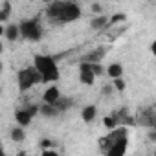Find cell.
<instances>
[{
	"mask_svg": "<svg viewBox=\"0 0 156 156\" xmlns=\"http://www.w3.org/2000/svg\"><path fill=\"white\" fill-rule=\"evenodd\" d=\"M99 143L103 151L107 152V156H125L127 147H129V130L123 127H118L110 130L107 138H103Z\"/></svg>",
	"mask_w": 156,
	"mask_h": 156,
	"instance_id": "cell-1",
	"label": "cell"
},
{
	"mask_svg": "<svg viewBox=\"0 0 156 156\" xmlns=\"http://www.w3.org/2000/svg\"><path fill=\"white\" fill-rule=\"evenodd\" d=\"M33 68L41 73V83L46 85H55L61 77V70L57 61L51 55H44V53H37L33 57Z\"/></svg>",
	"mask_w": 156,
	"mask_h": 156,
	"instance_id": "cell-2",
	"label": "cell"
},
{
	"mask_svg": "<svg viewBox=\"0 0 156 156\" xmlns=\"http://www.w3.org/2000/svg\"><path fill=\"white\" fill-rule=\"evenodd\" d=\"M46 15L51 20H57L61 24L73 22L81 17V8L75 2H51L46 8Z\"/></svg>",
	"mask_w": 156,
	"mask_h": 156,
	"instance_id": "cell-3",
	"label": "cell"
},
{
	"mask_svg": "<svg viewBox=\"0 0 156 156\" xmlns=\"http://www.w3.org/2000/svg\"><path fill=\"white\" fill-rule=\"evenodd\" d=\"M39 83H41V73L33 66H26V68L19 70V73H17V87H19L20 92H28Z\"/></svg>",
	"mask_w": 156,
	"mask_h": 156,
	"instance_id": "cell-4",
	"label": "cell"
},
{
	"mask_svg": "<svg viewBox=\"0 0 156 156\" xmlns=\"http://www.w3.org/2000/svg\"><path fill=\"white\" fill-rule=\"evenodd\" d=\"M19 33L22 39L37 42L42 39V26H41L39 19H26L19 24Z\"/></svg>",
	"mask_w": 156,
	"mask_h": 156,
	"instance_id": "cell-5",
	"label": "cell"
},
{
	"mask_svg": "<svg viewBox=\"0 0 156 156\" xmlns=\"http://www.w3.org/2000/svg\"><path fill=\"white\" fill-rule=\"evenodd\" d=\"M37 114H39V105L26 107V108H19V110L15 112V121H17V125H19V127L26 129Z\"/></svg>",
	"mask_w": 156,
	"mask_h": 156,
	"instance_id": "cell-6",
	"label": "cell"
},
{
	"mask_svg": "<svg viewBox=\"0 0 156 156\" xmlns=\"http://www.w3.org/2000/svg\"><path fill=\"white\" fill-rule=\"evenodd\" d=\"M61 98H62V96H61V88H59L57 85H50V87L42 92V103H46V105H55Z\"/></svg>",
	"mask_w": 156,
	"mask_h": 156,
	"instance_id": "cell-7",
	"label": "cell"
},
{
	"mask_svg": "<svg viewBox=\"0 0 156 156\" xmlns=\"http://www.w3.org/2000/svg\"><path fill=\"white\" fill-rule=\"evenodd\" d=\"M79 81L83 85H87V87H92L94 85L96 77H94V73L90 70V64H87V62H81L79 64Z\"/></svg>",
	"mask_w": 156,
	"mask_h": 156,
	"instance_id": "cell-8",
	"label": "cell"
},
{
	"mask_svg": "<svg viewBox=\"0 0 156 156\" xmlns=\"http://www.w3.org/2000/svg\"><path fill=\"white\" fill-rule=\"evenodd\" d=\"M105 53H107V48L99 46V48L92 50L90 53H87V55H85V59H83L81 62H87V64H96V62H99V61L105 57Z\"/></svg>",
	"mask_w": 156,
	"mask_h": 156,
	"instance_id": "cell-9",
	"label": "cell"
},
{
	"mask_svg": "<svg viewBox=\"0 0 156 156\" xmlns=\"http://www.w3.org/2000/svg\"><path fill=\"white\" fill-rule=\"evenodd\" d=\"M105 75H108L110 79H119V77H123V66L119 62H112L105 68Z\"/></svg>",
	"mask_w": 156,
	"mask_h": 156,
	"instance_id": "cell-10",
	"label": "cell"
},
{
	"mask_svg": "<svg viewBox=\"0 0 156 156\" xmlns=\"http://www.w3.org/2000/svg\"><path fill=\"white\" fill-rule=\"evenodd\" d=\"M81 118H83L85 123H92V121L98 118V107H96V105H87V107H83Z\"/></svg>",
	"mask_w": 156,
	"mask_h": 156,
	"instance_id": "cell-11",
	"label": "cell"
},
{
	"mask_svg": "<svg viewBox=\"0 0 156 156\" xmlns=\"http://www.w3.org/2000/svg\"><path fill=\"white\" fill-rule=\"evenodd\" d=\"M4 37L9 41V42H15L20 39V33H19V24H8L6 30H4Z\"/></svg>",
	"mask_w": 156,
	"mask_h": 156,
	"instance_id": "cell-12",
	"label": "cell"
},
{
	"mask_svg": "<svg viewBox=\"0 0 156 156\" xmlns=\"http://www.w3.org/2000/svg\"><path fill=\"white\" fill-rule=\"evenodd\" d=\"M107 24H108V17L107 15H96L92 20H90V28L92 30H105L107 28Z\"/></svg>",
	"mask_w": 156,
	"mask_h": 156,
	"instance_id": "cell-13",
	"label": "cell"
},
{
	"mask_svg": "<svg viewBox=\"0 0 156 156\" xmlns=\"http://www.w3.org/2000/svg\"><path fill=\"white\" fill-rule=\"evenodd\" d=\"M39 114L44 116V118H55V116L59 114V110H57L53 105H46V103H42V105H39Z\"/></svg>",
	"mask_w": 156,
	"mask_h": 156,
	"instance_id": "cell-14",
	"label": "cell"
},
{
	"mask_svg": "<svg viewBox=\"0 0 156 156\" xmlns=\"http://www.w3.org/2000/svg\"><path fill=\"white\" fill-rule=\"evenodd\" d=\"M9 136H11V140L15 141V143H22L24 140H26V130L22 129V127H13L11 129V132H9Z\"/></svg>",
	"mask_w": 156,
	"mask_h": 156,
	"instance_id": "cell-15",
	"label": "cell"
},
{
	"mask_svg": "<svg viewBox=\"0 0 156 156\" xmlns=\"http://www.w3.org/2000/svg\"><path fill=\"white\" fill-rule=\"evenodd\" d=\"M118 119H119L118 114H108L103 118V127L107 130H114V129H118Z\"/></svg>",
	"mask_w": 156,
	"mask_h": 156,
	"instance_id": "cell-16",
	"label": "cell"
},
{
	"mask_svg": "<svg viewBox=\"0 0 156 156\" xmlns=\"http://www.w3.org/2000/svg\"><path fill=\"white\" fill-rule=\"evenodd\" d=\"M11 4L9 2H4L2 4V8H0V24H4L8 19H9V15H11Z\"/></svg>",
	"mask_w": 156,
	"mask_h": 156,
	"instance_id": "cell-17",
	"label": "cell"
},
{
	"mask_svg": "<svg viewBox=\"0 0 156 156\" xmlns=\"http://www.w3.org/2000/svg\"><path fill=\"white\" fill-rule=\"evenodd\" d=\"M125 20H127V15H125V13H116L114 17H110V19H108L107 28H108V26H114V24H118V22H125Z\"/></svg>",
	"mask_w": 156,
	"mask_h": 156,
	"instance_id": "cell-18",
	"label": "cell"
},
{
	"mask_svg": "<svg viewBox=\"0 0 156 156\" xmlns=\"http://www.w3.org/2000/svg\"><path fill=\"white\" fill-rule=\"evenodd\" d=\"M112 88H116L118 92H123V90L127 88V83H125L123 77H119V79H114V81H112Z\"/></svg>",
	"mask_w": 156,
	"mask_h": 156,
	"instance_id": "cell-19",
	"label": "cell"
},
{
	"mask_svg": "<svg viewBox=\"0 0 156 156\" xmlns=\"http://www.w3.org/2000/svg\"><path fill=\"white\" fill-rule=\"evenodd\" d=\"M90 70H92V73H94V77H99V75H105V68L99 64V62H96V64H90Z\"/></svg>",
	"mask_w": 156,
	"mask_h": 156,
	"instance_id": "cell-20",
	"label": "cell"
},
{
	"mask_svg": "<svg viewBox=\"0 0 156 156\" xmlns=\"http://www.w3.org/2000/svg\"><path fill=\"white\" fill-rule=\"evenodd\" d=\"M41 147H42V151L53 149V141H51V140H42V141H41Z\"/></svg>",
	"mask_w": 156,
	"mask_h": 156,
	"instance_id": "cell-21",
	"label": "cell"
},
{
	"mask_svg": "<svg viewBox=\"0 0 156 156\" xmlns=\"http://www.w3.org/2000/svg\"><path fill=\"white\" fill-rule=\"evenodd\" d=\"M41 156H59V152H57L55 149H46V151H42Z\"/></svg>",
	"mask_w": 156,
	"mask_h": 156,
	"instance_id": "cell-22",
	"label": "cell"
},
{
	"mask_svg": "<svg viewBox=\"0 0 156 156\" xmlns=\"http://www.w3.org/2000/svg\"><path fill=\"white\" fill-rule=\"evenodd\" d=\"M92 11L98 13V15H101V6L99 4H92Z\"/></svg>",
	"mask_w": 156,
	"mask_h": 156,
	"instance_id": "cell-23",
	"label": "cell"
},
{
	"mask_svg": "<svg viewBox=\"0 0 156 156\" xmlns=\"http://www.w3.org/2000/svg\"><path fill=\"white\" fill-rule=\"evenodd\" d=\"M4 30H6V26H4V24H0V37L4 35Z\"/></svg>",
	"mask_w": 156,
	"mask_h": 156,
	"instance_id": "cell-24",
	"label": "cell"
},
{
	"mask_svg": "<svg viewBox=\"0 0 156 156\" xmlns=\"http://www.w3.org/2000/svg\"><path fill=\"white\" fill-rule=\"evenodd\" d=\"M15 156H28V154H26V152H24V151H20V152H17V154H15Z\"/></svg>",
	"mask_w": 156,
	"mask_h": 156,
	"instance_id": "cell-25",
	"label": "cell"
},
{
	"mask_svg": "<svg viewBox=\"0 0 156 156\" xmlns=\"http://www.w3.org/2000/svg\"><path fill=\"white\" fill-rule=\"evenodd\" d=\"M2 51H4V44H2V41H0V55H2Z\"/></svg>",
	"mask_w": 156,
	"mask_h": 156,
	"instance_id": "cell-26",
	"label": "cell"
},
{
	"mask_svg": "<svg viewBox=\"0 0 156 156\" xmlns=\"http://www.w3.org/2000/svg\"><path fill=\"white\" fill-rule=\"evenodd\" d=\"M0 156H6V151H4L2 147H0Z\"/></svg>",
	"mask_w": 156,
	"mask_h": 156,
	"instance_id": "cell-27",
	"label": "cell"
},
{
	"mask_svg": "<svg viewBox=\"0 0 156 156\" xmlns=\"http://www.w3.org/2000/svg\"><path fill=\"white\" fill-rule=\"evenodd\" d=\"M2 70H4V64H2V61H0V73H2Z\"/></svg>",
	"mask_w": 156,
	"mask_h": 156,
	"instance_id": "cell-28",
	"label": "cell"
},
{
	"mask_svg": "<svg viewBox=\"0 0 156 156\" xmlns=\"http://www.w3.org/2000/svg\"><path fill=\"white\" fill-rule=\"evenodd\" d=\"M0 96H2V88H0Z\"/></svg>",
	"mask_w": 156,
	"mask_h": 156,
	"instance_id": "cell-29",
	"label": "cell"
}]
</instances>
